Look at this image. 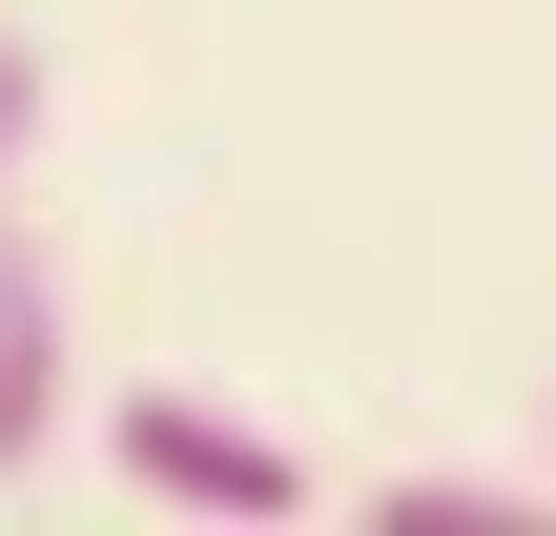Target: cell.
<instances>
[{
	"instance_id": "3",
	"label": "cell",
	"mask_w": 556,
	"mask_h": 536,
	"mask_svg": "<svg viewBox=\"0 0 556 536\" xmlns=\"http://www.w3.org/2000/svg\"><path fill=\"white\" fill-rule=\"evenodd\" d=\"M371 536H556V475H392Z\"/></svg>"
},
{
	"instance_id": "1",
	"label": "cell",
	"mask_w": 556,
	"mask_h": 536,
	"mask_svg": "<svg viewBox=\"0 0 556 536\" xmlns=\"http://www.w3.org/2000/svg\"><path fill=\"white\" fill-rule=\"evenodd\" d=\"M103 475H124L144 516H227V536L330 516V475H309L289 434H248L227 392H103Z\"/></svg>"
},
{
	"instance_id": "2",
	"label": "cell",
	"mask_w": 556,
	"mask_h": 536,
	"mask_svg": "<svg viewBox=\"0 0 556 536\" xmlns=\"http://www.w3.org/2000/svg\"><path fill=\"white\" fill-rule=\"evenodd\" d=\"M62 392H83V372H62V269L0 227V496L62 454Z\"/></svg>"
},
{
	"instance_id": "4",
	"label": "cell",
	"mask_w": 556,
	"mask_h": 536,
	"mask_svg": "<svg viewBox=\"0 0 556 536\" xmlns=\"http://www.w3.org/2000/svg\"><path fill=\"white\" fill-rule=\"evenodd\" d=\"M21 145H41V41L0 21V207H21Z\"/></svg>"
},
{
	"instance_id": "5",
	"label": "cell",
	"mask_w": 556,
	"mask_h": 536,
	"mask_svg": "<svg viewBox=\"0 0 556 536\" xmlns=\"http://www.w3.org/2000/svg\"><path fill=\"white\" fill-rule=\"evenodd\" d=\"M536 454H556V434H536Z\"/></svg>"
}]
</instances>
